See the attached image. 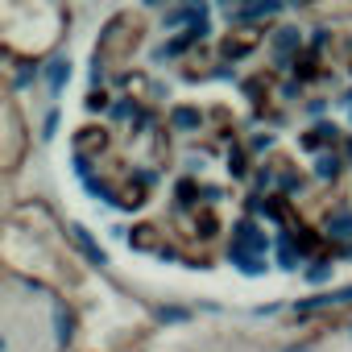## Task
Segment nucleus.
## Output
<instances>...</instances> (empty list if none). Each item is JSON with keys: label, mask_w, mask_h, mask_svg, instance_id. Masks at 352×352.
I'll return each instance as SVG.
<instances>
[{"label": "nucleus", "mask_w": 352, "mask_h": 352, "mask_svg": "<svg viewBox=\"0 0 352 352\" xmlns=\"http://www.w3.org/2000/svg\"><path fill=\"white\" fill-rule=\"evenodd\" d=\"M232 249H245V253L265 257V236H261V228L249 224V220H241V224H236V236H232Z\"/></svg>", "instance_id": "obj_1"}, {"label": "nucleus", "mask_w": 352, "mask_h": 352, "mask_svg": "<svg viewBox=\"0 0 352 352\" xmlns=\"http://www.w3.org/2000/svg\"><path fill=\"white\" fill-rule=\"evenodd\" d=\"M71 241H75V245H79V249L87 253V261H91V265H108V253H104V249H100V245H96V241L87 236V228L71 224Z\"/></svg>", "instance_id": "obj_2"}, {"label": "nucleus", "mask_w": 352, "mask_h": 352, "mask_svg": "<svg viewBox=\"0 0 352 352\" xmlns=\"http://www.w3.org/2000/svg\"><path fill=\"white\" fill-rule=\"evenodd\" d=\"M228 257H232V261H236V265H241V270H245L249 278H257V274H265V257H257V253H245V249H232Z\"/></svg>", "instance_id": "obj_3"}, {"label": "nucleus", "mask_w": 352, "mask_h": 352, "mask_svg": "<svg viewBox=\"0 0 352 352\" xmlns=\"http://www.w3.org/2000/svg\"><path fill=\"white\" fill-rule=\"evenodd\" d=\"M327 236H336V241H352V212H336L331 220H327Z\"/></svg>", "instance_id": "obj_4"}, {"label": "nucleus", "mask_w": 352, "mask_h": 352, "mask_svg": "<svg viewBox=\"0 0 352 352\" xmlns=\"http://www.w3.org/2000/svg\"><path fill=\"white\" fill-rule=\"evenodd\" d=\"M253 42H257V34H245V38H228V42H224V54H228V58H241V54H249V50H253Z\"/></svg>", "instance_id": "obj_5"}, {"label": "nucleus", "mask_w": 352, "mask_h": 352, "mask_svg": "<svg viewBox=\"0 0 352 352\" xmlns=\"http://www.w3.org/2000/svg\"><path fill=\"white\" fill-rule=\"evenodd\" d=\"M67 79H71V63H63V58H58V63H50V71H46V83H50L54 91H63V83H67Z\"/></svg>", "instance_id": "obj_6"}, {"label": "nucleus", "mask_w": 352, "mask_h": 352, "mask_svg": "<svg viewBox=\"0 0 352 352\" xmlns=\"http://www.w3.org/2000/svg\"><path fill=\"white\" fill-rule=\"evenodd\" d=\"M327 302H352V286H348V290H336V294H327V298H311V302H302L298 311H315V307H327Z\"/></svg>", "instance_id": "obj_7"}, {"label": "nucleus", "mask_w": 352, "mask_h": 352, "mask_svg": "<svg viewBox=\"0 0 352 352\" xmlns=\"http://www.w3.org/2000/svg\"><path fill=\"white\" fill-rule=\"evenodd\" d=\"M315 174H319V179H336V174H340V157L336 153H323L315 162Z\"/></svg>", "instance_id": "obj_8"}, {"label": "nucleus", "mask_w": 352, "mask_h": 352, "mask_svg": "<svg viewBox=\"0 0 352 352\" xmlns=\"http://www.w3.org/2000/svg\"><path fill=\"white\" fill-rule=\"evenodd\" d=\"M274 46H278V54L286 58L294 46H298V30H278V38H274Z\"/></svg>", "instance_id": "obj_9"}, {"label": "nucleus", "mask_w": 352, "mask_h": 352, "mask_svg": "<svg viewBox=\"0 0 352 352\" xmlns=\"http://www.w3.org/2000/svg\"><path fill=\"white\" fill-rule=\"evenodd\" d=\"M174 124L179 129H199V112L195 108H174Z\"/></svg>", "instance_id": "obj_10"}, {"label": "nucleus", "mask_w": 352, "mask_h": 352, "mask_svg": "<svg viewBox=\"0 0 352 352\" xmlns=\"http://www.w3.org/2000/svg\"><path fill=\"white\" fill-rule=\"evenodd\" d=\"M54 327H58V340H63V344H67V340H71V315H67V311H63V307H58V311H54Z\"/></svg>", "instance_id": "obj_11"}, {"label": "nucleus", "mask_w": 352, "mask_h": 352, "mask_svg": "<svg viewBox=\"0 0 352 352\" xmlns=\"http://www.w3.org/2000/svg\"><path fill=\"white\" fill-rule=\"evenodd\" d=\"M307 278H311V282H327V278H331V261H315V265L307 270Z\"/></svg>", "instance_id": "obj_12"}, {"label": "nucleus", "mask_w": 352, "mask_h": 352, "mask_svg": "<svg viewBox=\"0 0 352 352\" xmlns=\"http://www.w3.org/2000/svg\"><path fill=\"white\" fill-rule=\"evenodd\" d=\"M162 319H170V323H179V319H187V311H179V307H166V311H162Z\"/></svg>", "instance_id": "obj_13"}, {"label": "nucleus", "mask_w": 352, "mask_h": 352, "mask_svg": "<svg viewBox=\"0 0 352 352\" xmlns=\"http://www.w3.org/2000/svg\"><path fill=\"white\" fill-rule=\"evenodd\" d=\"M286 352H311V348H307V344H298V348H286Z\"/></svg>", "instance_id": "obj_14"}, {"label": "nucleus", "mask_w": 352, "mask_h": 352, "mask_svg": "<svg viewBox=\"0 0 352 352\" xmlns=\"http://www.w3.org/2000/svg\"><path fill=\"white\" fill-rule=\"evenodd\" d=\"M348 104H352V96H348Z\"/></svg>", "instance_id": "obj_15"}]
</instances>
